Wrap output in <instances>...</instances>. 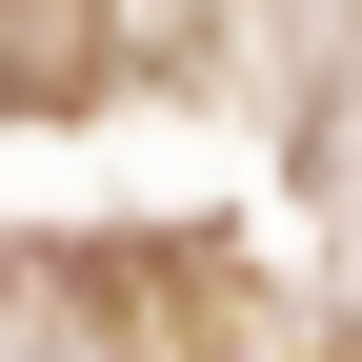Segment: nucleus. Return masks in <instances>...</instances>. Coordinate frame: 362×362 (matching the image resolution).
<instances>
[{"mask_svg":"<svg viewBox=\"0 0 362 362\" xmlns=\"http://www.w3.org/2000/svg\"><path fill=\"white\" fill-rule=\"evenodd\" d=\"M0 81H21V101H81V81H121V21H21Z\"/></svg>","mask_w":362,"mask_h":362,"instance_id":"1","label":"nucleus"}]
</instances>
